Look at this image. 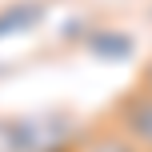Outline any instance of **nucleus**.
<instances>
[{"instance_id":"nucleus-2","label":"nucleus","mask_w":152,"mask_h":152,"mask_svg":"<svg viewBox=\"0 0 152 152\" xmlns=\"http://www.w3.org/2000/svg\"><path fill=\"white\" fill-rule=\"evenodd\" d=\"M40 20H44V4H40V0H16V4L0 8V44H4L8 36H16V32L36 28Z\"/></svg>"},{"instance_id":"nucleus-5","label":"nucleus","mask_w":152,"mask_h":152,"mask_svg":"<svg viewBox=\"0 0 152 152\" xmlns=\"http://www.w3.org/2000/svg\"><path fill=\"white\" fill-rule=\"evenodd\" d=\"M140 88H148V92H152V56L144 60V68H140Z\"/></svg>"},{"instance_id":"nucleus-4","label":"nucleus","mask_w":152,"mask_h":152,"mask_svg":"<svg viewBox=\"0 0 152 152\" xmlns=\"http://www.w3.org/2000/svg\"><path fill=\"white\" fill-rule=\"evenodd\" d=\"M76 152H140V148L132 144L116 124H104V128H96L92 136H84L80 144H76Z\"/></svg>"},{"instance_id":"nucleus-3","label":"nucleus","mask_w":152,"mask_h":152,"mask_svg":"<svg viewBox=\"0 0 152 152\" xmlns=\"http://www.w3.org/2000/svg\"><path fill=\"white\" fill-rule=\"evenodd\" d=\"M132 44H136V40H132L128 32H120V28H96L88 36V52L96 56V60H128Z\"/></svg>"},{"instance_id":"nucleus-1","label":"nucleus","mask_w":152,"mask_h":152,"mask_svg":"<svg viewBox=\"0 0 152 152\" xmlns=\"http://www.w3.org/2000/svg\"><path fill=\"white\" fill-rule=\"evenodd\" d=\"M112 124H116V128H120L140 152H152V92L136 84L128 96H120Z\"/></svg>"},{"instance_id":"nucleus-6","label":"nucleus","mask_w":152,"mask_h":152,"mask_svg":"<svg viewBox=\"0 0 152 152\" xmlns=\"http://www.w3.org/2000/svg\"><path fill=\"white\" fill-rule=\"evenodd\" d=\"M44 152H76V144H60V148H44Z\"/></svg>"}]
</instances>
